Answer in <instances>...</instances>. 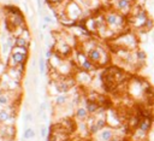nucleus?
I'll use <instances>...</instances> for the list:
<instances>
[{"mask_svg":"<svg viewBox=\"0 0 154 141\" xmlns=\"http://www.w3.org/2000/svg\"><path fill=\"white\" fill-rule=\"evenodd\" d=\"M118 44H119L120 48H125L129 51H136L139 47V39L134 33L130 32V33L123 34L122 36H119Z\"/></svg>","mask_w":154,"mask_h":141,"instance_id":"f257e3e1","label":"nucleus"},{"mask_svg":"<svg viewBox=\"0 0 154 141\" xmlns=\"http://www.w3.org/2000/svg\"><path fill=\"white\" fill-rule=\"evenodd\" d=\"M105 23L110 27V28H113L112 30H116V29H122L123 27L125 24V17L123 13H116V12H110L106 15L105 17Z\"/></svg>","mask_w":154,"mask_h":141,"instance_id":"f03ea898","label":"nucleus"},{"mask_svg":"<svg viewBox=\"0 0 154 141\" xmlns=\"http://www.w3.org/2000/svg\"><path fill=\"white\" fill-rule=\"evenodd\" d=\"M148 18H149V16H148L147 11L143 10L137 15H131L130 18H129V23H130V25L134 28V29L143 30V27H144Z\"/></svg>","mask_w":154,"mask_h":141,"instance_id":"7ed1b4c3","label":"nucleus"},{"mask_svg":"<svg viewBox=\"0 0 154 141\" xmlns=\"http://www.w3.org/2000/svg\"><path fill=\"white\" fill-rule=\"evenodd\" d=\"M117 9L123 15L130 13L133 9V0H117Z\"/></svg>","mask_w":154,"mask_h":141,"instance_id":"20e7f679","label":"nucleus"},{"mask_svg":"<svg viewBox=\"0 0 154 141\" xmlns=\"http://www.w3.org/2000/svg\"><path fill=\"white\" fill-rule=\"evenodd\" d=\"M152 127H153V118H148V117H141L137 124V128L144 133H149L152 130Z\"/></svg>","mask_w":154,"mask_h":141,"instance_id":"39448f33","label":"nucleus"},{"mask_svg":"<svg viewBox=\"0 0 154 141\" xmlns=\"http://www.w3.org/2000/svg\"><path fill=\"white\" fill-rule=\"evenodd\" d=\"M111 127H114V128H117V127H120L122 125V120H120V116L118 115V114H116V112H113V111H111L110 114H108V116H107V121H106Z\"/></svg>","mask_w":154,"mask_h":141,"instance_id":"423d86ee","label":"nucleus"},{"mask_svg":"<svg viewBox=\"0 0 154 141\" xmlns=\"http://www.w3.org/2000/svg\"><path fill=\"white\" fill-rule=\"evenodd\" d=\"M148 140V133L142 131L139 128H135L131 134V141H147Z\"/></svg>","mask_w":154,"mask_h":141,"instance_id":"0eeeda50","label":"nucleus"},{"mask_svg":"<svg viewBox=\"0 0 154 141\" xmlns=\"http://www.w3.org/2000/svg\"><path fill=\"white\" fill-rule=\"evenodd\" d=\"M88 57H89V61L94 62V63H99V62H101V52L99 49L94 48V49L89 51Z\"/></svg>","mask_w":154,"mask_h":141,"instance_id":"6e6552de","label":"nucleus"},{"mask_svg":"<svg viewBox=\"0 0 154 141\" xmlns=\"http://www.w3.org/2000/svg\"><path fill=\"white\" fill-rule=\"evenodd\" d=\"M100 137H101L102 141H111L113 139V130L110 129V128H104L101 130Z\"/></svg>","mask_w":154,"mask_h":141,"instance_id":"1a4fd4ad","label":"nucleus"},{"mask_svg":"<svg viewBox=\"0 0 154 141\" xmlns=\"http://www.w3.org/2000/svg\"><path fill=\"white\" fill-rule=\"evenodd\" d=\"M12 58H13L15 63H17V64L23 63L25 61V58H27V53H25V51H23V52H16V53H13Z\"/></svg>","mask_w":154,"mask_h":141,"instance_id":"9d476101","label":"nucleus"},{"mask_svg":"<svg viewBox=\"0 0 154 141\" xmlns=\"http://www.w3.org/2000/svg\"><path fill=\"white\" fill-rule=\"evenodd\" d=\"M99 109V104L97 101H87V110L88 112H90V114H94L95 111H98Z\"/></svg>","mask_w":154,"mask_h":141,"instance_id":"9b49d317","label":"nucleus"},{"mask_svg":"<svg viewBox=\"0 0 154 141\" xmlns=\"http://www.w3.org/2000/svg\"><path fill=\"white\" fill-rule=\"evenodd\" d=\"M136 55H137V59H139V63L142 65L146 61H147V54H146V52L143 51V49H136Z\"/></svg>","mask_w":154,"mask_h":141,"instance_id":"f8f14e48","label":"nucleus"},{"mask_svg":"<svg viewBox=\"0 0 154 141\" xmlns=\"http://www.w3.org/2000/svg\"><path fill=\"white\" fill-rule=\"evenodd\" d=\"M154 28V21L149 17L148 19H147V22H146V24H144V27H143V30L144 32H150L152 29Z\"/></svg>","mask_w":154,"mask_h":141,"instance_id":"ddd939ff","label":"nucleus"},{"mask_svg":"<svg viewBox=\"0 0 154 141\" xmlns=\"http://www.w3.org/2000/svg\"><path fill=\"white\" fill-rule=\"evenodd\" d=\"M87 111H88V110L81 107V109H78V110L76 111V116H77L78 118H81V120H84V118L88 116V112H87Z\"/></svg>","mask_w":154,"mask_h":141,"instance_id":"4468645a","label":"nucleus"},{"mask_svg":"<svg viewBox=\"0 0 154 141\" xmlns=\"http://www.w3.org/2000/svg\"><path fill=\"white\" fill-rule=\"evenodd\" d=\"M82 68H83L84 70H91V69H93V68H94V65H93V62H91V61H88V59L83 61Z\"/></svg>","mask_w":154,"mask_h":141,"instance_id":"2eb2a0df","label":"nucleus"},{"mask_svg":"<svg viewBox=\"0 0 154 141\" xmlns=\"http://www.w3.org/2000/svg\"><path fill=\"white\" fill-rule=\"evenodd\" d=\"M34 135H35V133H34V130L32 128H29V129H27L24 131V139H32Z\"/></svg>","mask_w":154,"mask_h":141,"instance_id":"dca6fc26","label":"nucleus"},{"mask_svg":"<svg viewBox=\"0 0 154 141\" xmlns=\"http://www.w3.org/2000/svg\"><path fill=\"white\" fill-rule=\"evenodd\" d=\"M25 45H27L25 39H23V38H17L16 39V46L17 47H25Z\"/></svg>","mask_w":154,"mask_h":141,"instance_id":"f3484780","label":"nucleus"},{"mask_svg":"<svg viewBox=\"0 0 154 141\" xmlns=\"http://www.w3.org/2000/svg\"><path fill=\"white\" fill-rule=\"evenodd\" d=\"M9 118V114L5 111V110H1L0 111V122H4V121H6Z\"/></svg>","mask_w":154,"mask_h":141,"instance_id":"a211bd4d","label":"nucleus"},{"mask_svg":"<svg viewBox=\"0 0 154 141\" xmlns=\"http://www.w3.org/2000/svg\"><path fill=\"white\" fill-rule=\"evenodd\" d=\"M97 124H98L99 129H104L105 125H106V121H105V120H99V121L97 122Z\"/></svg>","mask_w":154,"mask_h":141,"instance_id":"6ab92c4d","label":"nucleus"},{"mask_svg":"<svg viewBox=\"0 0 154 141\" xmlns=\"http://www.w3.org/2000/svg\"><path fill=\"white\" fill-rule=\"evenodd\" d=\"M65 101H66V97H64V95H60L57 98V104H63Z\"/></svg>","mask_w":154,"mask_h":141,"instance_id":"aec40b11","label":"nucleus"},{"mask_svg":"<svg viewBox=\"0 0 154 141\" xmlns=\"http://www.w3.org/2000/svg\"><path fill=\"white\" fill-rule=\"evenodd\" d=\"M40 71H41V74L45 72V61H43V58H40Z\"/></svg>","mask_w":154,"mask_h":141,"instance_id":"412c9836","label":"nucleus"},{"mask_svg":"<svg viewBox=\"0 0 154 141\" xmlns=\"http://www.w3.org/2000/svg\"><path fill=\"white\" fill-rule=\"evenodd\" d=\"M0 104H7V98L4 97V95H0Z\"/></svg>","mask_w":154,"mask_h":141,"instance_id":"4be33fe9","label":"nucleus"},{"mask_svg":"<svg viewBox=\"0 0 154 141\" xmlns=\"http://www.w3.org/2000/svg\"><path fill=\"white\" fill-rule=\"evenodd\" d=\"M46 134H47V128H46V127H42V129H41V136L45 137Z\"/></svg>","mask_w":154,"mask_h":141,"instance_id":"5701e85b","label":"nucleus"},{"mask_svg":"<svg viewBox=\"0 0 154 141\" xmlns=\"http://www.w3.org/2000/svg\"><path fill=\"white\" fill-rule=\"evenodd\" d=\"M45 22H46V23H52V19H51V17H48V16H45Z\"/></svg>","mask_w":154,"mask_h":141,"instance_id":"b1692460","label":"nucleus"},{"mask_svg":"<svg viewBox=\"0 0 154 141\" xmlns=\"http://www.w3.org/2000/svg\"><path fill=\"white\" fill-rule=\"evenodd\" d=\"M38 5H39V10H41V0H38Z\"/></svg>","mask_w":154,"mask_h":141,"instance_id":"393cba45","label":"nucleus"},{"mask_svg":"<svg viewBox=\"0 0 154 141\" xmlns=\"http://www.w3.org/2000/svg\"><path fill=\"white\" fill-rule=\"evenodd\" d=\"M46 55H47V58H51V55H52V53H51V52H47V53H46Z\"/></svg>","mask_w":154,"mask_h":141,"instance_id":"a878e982","label":"nucleus"},{"mask_svg":"<svg viewBox=\"0 0 154 141\" xmlns=\"http://www.w3.org/2000/svg\"><path fill=\"white\" fill-rule=\"evenodd\" d=\"M28 120H29V121H32V115H30V114L28 115Z\"/></svg>","mask_w":154,"mask_h":141,"instance_id":"bb28decb","label":"nucleus"},{"mask_svg":"<svg viewBox=\"0 0 154 141\" xmlns=\"http://www.w3.org/2000/svg\"><path fill=\"white\" fill-rule=\"evenodd\" d=\"M49 1H52V3H55V1H58V0H49Z\"/></svg>","mask_w":154,"mask_h":141,"instance_id":"cd10ccee","label":"nucleus"},{"mask_svg":"<svg viewBox=\"0 0 154 141\" xmlns=\"http://www.w3.org/2000/svg\"><path fill=\"white\" fill-rule=\"evenodd\" d=\"M153 42H154V33H153Z\"/></svg>","mask_w":154,"mask_h":141,"instance_id":"c85d7f7f","label":"nucleus"},{"mask_svg":"<svg viewBox=\"0 0 154 141\" xmlns=\"http://www.w3.org/2000/svg\"><path fill=\"white\" fill-rule=\"evenodd\" d=\"M137 1H144V0H137Z\"/></svg>","mask_w":154,"mask_h":141,"instance_id":"c756f323","label":"nucleus"}]
</instances>
